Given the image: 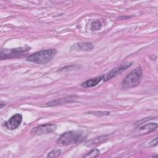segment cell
I'll return each mask as SVG.
<instances>
[{
	"instance_id": "cell-5",
	"label": "cell",
	"mask_w": 158,
	"mask_h": 158,
	"mask_svg": "<svg viewBox=\"0 0 158 158\" xmlns=\"http://www.w3.org/2000/svg\"><path fill=\"white\" fill-rule=\"evenodd\" d=\"M132 65V62H124L123 64H120V65L114 68L111 70H110L107 73L102 75V80L104 81H106L112 78H114L117 77V75L122 73L123 72L126 70L128 68H129Z\"/></svg>"
},
{
	"instance_id": "cell-6",
	"label": "cell",
	"mask_w": 158,
	"mask_h": 158,
	"mask_svg": "<svg viewBox=\"0 0 158 158\" xmlns=\"http://www.w3.org/2000/svg\"><path fill=\"white\" fill-rule=\"evenodd\" d=\"M22 121V115L20 114H15L8 119L5 123L6 128L10 130H14L17 128Z\"/></svg>"
},
{
	"instance_id": "cell-13",
	"label": "cell",
	"mask_w": 158,
	"mask_h": 158,
	"mask_svg": "<svg viewBox=\"0 0 158 158\" xmlns=\"http://www.w3.org/2000/svg\"><path fill=\"white\" fill-rule=\"evenodd\" d=\"M61 154L60 149H54L49 152L47 156L48 157H56L60 156Z\"/></svg>"
},
{
	"instance_id": "cell-16",
	"label": "cell",
	"mask_w": 158,
	"mask_h": 158,
	"mask_svg": "<svg viewBox=\"0 0 158 158\" xmlns=\"http://www.w3.org/2000/svg\"><path fill=\"white\" fill-rule=\"evenodd\" d=\"M149 144L151 146H156L157 144V138H154V139H152L150 143H149Z\"/></svg>"
},
{
	"instance_id": "cell-2",
	"label": "cell",
	"mask_w": 158,
	"mask_h": 158,
	"mask_svg": "<svg viewBox=\"0 0 158 158\" xmlns=\"http://www.w3.org/2000/svg\"><path fill=\"white\" fill-rule=\"evenodd\" d=\"M143 70L141 67H138L132 70L121 82V86L124 89H128L138 86L141 81Z\"/></svg>"
},
{
	"instance_id": "cell-4",
	"label": "cell",
	"mask_w": 158,
	"mask_h": 158,
	"mask_svg": "<svg viewBox=\"0 0 158 158\" xmlns=\"http://www.w3.org/2000/svg\"><path fill=\"white\" fill-rule=\"evenodd\" d=\"M30 49V48L25 46L12 49H4L1 51L0 59L1 60L17 58L23 56Z\"/></svg>"
},
{
	"instance_id": "cell-12",
	"label": "cell",
	"mask_w": 158,
	"mask_h": 158,
	"mask_svg": "<svg viewBox=\"0 0 158 158\" xmlns=\"http://www.w3.org/2000/svg\"><path fill=\"white\" fill-rule=\"evenodd\" d=\"M100 151L98 149H92L90 152H89L85 156V157H98L99 155Z\"/></svg>"
},
{
	"instance_id": "cell-8",
	"label": "cell",
	"mask_w": 158,
	"mask_h": 158,
	"mask_svg": "<svg viewBox=\"0 0 158 158\" xmlns=\"http://www.w3.org/2000/svg\"><path fill=\"white\" fill-rule=\"evenodd\" d=\"M94 48L91 43L88 42H80L73 44L70 47V51H89Z\"/></svg>"
},
{
	"instance_id": "cell-1",
	"label": "cell",
	"mask_w": 158,
	"mask_h": 158,
	"mask_svg": "<svg viewBox=\"0 0 158 158\" xmlns=\"http://www.w3.org/2000/svg\"><path fill=\"white\" fill-rule=\"evenodd\" d=\"M57 51L55 49H48L35 52L27 57V60L38 64H46L55 57Z\"/></svg>"
},
{
	"instance_id": "cell-11",
	"label": "cell",
	"mask_w": 158,
	"mask_h": 158,
	"mask_svg": "<svg viewBox=\"0 0 158 158\" xmlns=\"http://www.w3.org/2000/svg\"><path fill=\"white\" fill-rule=\"evenodd\" d=\"M102 80V77H98L94 78L89 79L86 80L85 81L83 82L81 85V86L83 88H89L93 87L96 85H97L99 83H100Z\"/></svg>"
},
{
	"instance_id": "cell-7",
	"label": "cell",
	"mask_w": 158,
	"mask_h": 158,
	"mask_svg": "<svg viewBox=\"0 0 158 158\" xmlns=\"http://www.w3.org/2000/svg\"><path fill=\"white\" fill-rule=\"evenodd\" d=\"M56 128V125L53 123H48L37 126L32 129L31 133L35 135H44L48 134L54 131Z\"/></svg>"
},
{
	"instance_id": "cell-15",
	"label": "cell",
	"mask_w": 158,
	"mask_h": 158,
	"mask_svg": "<svg viewBox=\"0 0 158 158\" xmlns=\"http://www.w3.org/2000/svg\"><path fill=\"white\" fill-rule=\"evenodd\" d=\"M90 113H93V114H94L96 115V114H97L98 115H109V112H90Z\"/></svg>"
},
{
	"instance_id": "cell-10",
	"label": "cell",
	"mask_w": 158,
	"mask_h": 158,
	"mask_svg": "<svg viewBox=\"0 0 158 158\" xmlns=\"http://www.w3.org/2000/svg\"><path fill=\"white\" fill-rule=\"evenodd\" d=\"M157 124L156 123H150L141 127L138 131V133L139 135L148 134L151 132L154 131L155 130H157Z\"/></svg>"
},
{
	"instance_id": "cell-3",
	"label": "cell",
	"mask_w": 158,
	"mask_h": 158,
	"mask_svg": "<svg viewBox=\"0 0 158 158\" xmlns=\"http://www.w3.org/2000/svg\"><path fill=\"white\" fill-rule=\"evenodd\" d=\"M85 136L83 133L77 131H69L62 133L57 139L58 144L62 145H69L77 144L84 140Z\"/></svg>"
},
{
	"instance_id": "cell-9",
	"label": "cell",
	"mask_w": 158,
	"mask_h": 158,
	"mask_svg": "<svg viewBox=\"0 0 158 158\" xmlns=\"http://www.w3.org/2000/svg\"><path fill=\"white\" fill-rule=\"evenodd\" d=\"M76 96H70L67 97H65L63 98H59V99H56L55 100H52L50 102H47L46 106H55L57 105H60L63 104H66L68 102H71L73 101L75 99Z\"/></svg>"
},
{
	"instance_id": "cell-14",
	"label": "cell",
	"mask_w": 158,
	"mask_h": 158,
	"mask_svg": "<svg viewBox=\"0 0 158 158\" xmlns=\"http://www.w3.org/2000/svg\"><path fill=\"white\" fill-rule=\"evenodd\" d=\"M101 27V23L99 21L96 20L93 22L91 23V29L94 30H99Z\"/></svg>"
},
{
	"instance_id": "cell-17",
	"label": "cell",
	"mask_w": 158,
	"mask_h": 158,
	"mask_svg": "<svg viewBox=\"0 0 158 158\" xmlns=\"http://www.w3.org/2000/svg\"><path fill=\"white\" fill-rule=\"evenodd\" d=\"M6 105V104H5V102H1V109H2V107H3V106H5Z\"/></svg>"
}]
</instances>
